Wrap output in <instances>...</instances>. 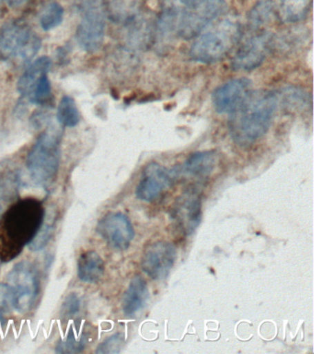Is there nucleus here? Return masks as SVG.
Returning <instances> with one entry per match:
<instances>
[{
  "mask_svg": "<svg viewBox=\"0 0 314 354\" xmlns=\"http://www.w3.org/2000/svg\"><path fill=\"white\" fill-rule=\"evenodd\" d=\"M46 209L37 198L21 199L2 214L0 221V261L9 262L34 240L45 218Z\"/></svg>",
  "mask_w": 314,
  "mask_h": 354,
  "instance_id": "obj_1",
  "label": "nucleus"
},
{
  "mask_svg": "<svg viewBox=\"0 0 314 354\" xmlns=\"http://www.w3.org/2000/svg\"><path fill=\"white\" fill-rule=\"evenodd\" d=\"M278 96L275 91H251L246 99L230 113V134L237 145L247 148L268 131L277 109Z\"/></svg>",
  "mask_w": 314,
  "mask_h": 354,
  "instance_id": "obj_2",
  "label": "nucleus"
},
{
  "mask_svg": "<svg viewBox=\"0 0 314 354\" xmlns=\"http://www.w3.org/2000/svg\"><path fill=\"white\" fill-rule=\"evenodd\" d=\"M241 38V26L233 19H224L194 41L190 55L197 62L211 64L227 57Z\"/></svg>",
  "mask_w": 314,
  "mask_h": 354,
  "instance_id": "obj_3",
  "label": "nucleus"
},
{
  "mask_svg": "<svg viewBox=\"0 0 314 354\" xmlns=\"http://www.w3.org/2000/svg\"><path fill=\"white\" fill-rule=\"evenodd\" d=\"M60 132L49 127L38 137L27 156V168L37 185H48L53 182L60 165Z\"/></svg>",
  "mask_w": 314,
  "mask_h": 354,
  "instance_id": "obj_4",
  "label": "nucleus"
},
{
  "mask_svg": "<svg viewBox=\"0 0 314 354\" xmlns=\"http://www.w3.org/2000/svg\"><path fill=\"white\" fill-rule=\"evenodd\" d=\"M41 47L39 36L23 22H10L0 29V61H31Z\"/></svg>",
  "mask_w": 314,
  "mask_h": 354,
  "instance_id": "obj_5",
  "label": "nucleus"
},
{
  "mask_svg": "<svg viewBox=\"0 0 314 354\" xmlns=\"http://www.w3.org/2000/svg\"><path fill=\"white\" fill-rule=\"evenodd\" d=\"M81 19L76 37L79 46L88 53L98 51L106 35V8L103 0H78Z\"/></svg>",
  "mask_w": 314,
  "mask_h": 354,
  "instance_id": "obj_6",
  "label": "nucleus"
},
{
  "mask_svg": "<svg viewBox=\"0 0 314 354\" xmlns=\"http://www.w3.org/2000/svg\"><path fill=\"white\" fill-rule=\"evenodd\" d=\"M224 0H203L194 7L187 8L178 19L177 33L184 40L198 37L206 26L227 11Z\"/></svg>",
  "mask_w": 314,
  "mask_h": 354,
  "instance_id": "obj_7",
  "label": "nucleus"
},
{
  "mask_svg": "<svg viewBox=\"0 0 314 354\" xmlns=\"http://www.w3.org/2000/svg\"><path fill=\"white\" fill-rule=\"evenodd\" d=\"M14 295V309L26 313L32 308L39 292V277L31 262L18 263L8 276Z\"/></svg>",
  "mask_w": 314,
  "mask_h": 354,
  "instance_id": "obj_8",
  "label": "nucleus"
},
{
  "mask_svg": "<svg viewBox=\"0 0 314 354\" xmlns=\"http://www.w3.org/2000/svg\"><path fill=\"white\" fill-rule=\"evenodd\" d=\"M178 176L179 171L176 169L170 170L155 162L148 163L137 185V198L146 202L157 201L172 187Z\"/></svg>",
  "mask_w": 314,
  "mask_h": 354,
  "instance_id": "obj_9",
  "label": "nucleus"
},
{
  "mask_svg": "<svg viewBox=\"0 0 314 354\" xmlns=\"http://www.w3.org/2000/svg\"><path fill=\"white\" fill-rule=\"evenodd\" d=\"M202 218V201L197 190L189 189L173 204L170 220L176 230L188 236L195 231Z\"/></svg>",
  "mask_w": 314,
  "mask_h": 354,
  "instance_id": "obj_10",
  "label": "nucleus"
},
{
  "mask_svg": "<svg viewBox=\"0 0 314 354\" xmlns=\"http://www.w3.org/2000/svg\"><path fill=\"white\" fill-rule=\"evenodd\" d=\"M177 257V251L173 243L159 241L145 248L141 260L143 271L150 278L161 281L170 273Z\"/></svg>",
  "mask_w": 314,
  "mask_h": 354,
  "instance_id": "obj_11",
  "label": "nucleus"
},
{
  "mask_svg": "<svg viewBox=\"0 0 314 354\" xmlns=\"http://www.w3.org/2000/svg\"><path fill=\"white\" fill-rule=\"evenodd\" d=\"M272 46V36L269 32L256 33L246 39L239 47L233 60L235 71H253L266 59Z\"/></svg>",
  "mask_w": 314,
  "mask_h": 354,
  "instance_id": "obj_12",
  "label": "nucleus"
},
{
  "mask_svg": "<svg viewBox=\"0 0 314 354\" xmlns=\"http://www.w3.org/2000/svg\"><path fill=\"white\" fill-rule=\"evenodd\" d=\"M97 232L109 245L120 251L126 250L135 236L133 225L123 213L106 216L98 223Z\"/></svg>",
  "mask_w": 314,
  "mask_h": 354,
  "instance_id": "obj_13",
  "label": "nucleus"
},
{
  "mask_svg": "<svg viewBox=\"0 0 314 354\" xmlns=\"http://www.w3.org/2000/svg\"><path fill=\"white\" fill-rule=\"evenodd\" d=\"M252 91V82L246 77L228 80L214 91L212 100L219 113H231Z\"/></svg>",
  "mask_w": 314,
  "mask_h": 354,
  "instance_id": "obj_14",
  "label": "nucleus"
},
{
  "mask_svg": "<svg viewBox=\"0 0 314 354\" xmlns=\"http://www.w3.org/2000/svg\"><path fill=\"white\" fill-rule=\"evenodd\" d=\"M219 162V155L214 151L195 152L190 155L183 166L184 173L197 178H206L213 173Z\"/></svg>",
  "mask_w": 314,
  "mask_h": 354,
  "instance_id": "obj_15",
  "label": "nucleus"
},
{
  "mask_svg": "<svg viewBox=\"0 0 314 354\" xmlns=\"http://www.w3.org/2000/svg\"><path fill=\"white\" fill-rule=\"evenodd\" d=\"M148 298L147 282L142 277L132 279L123 298V311L128 317H133L145 306Z\"/></svg>",
  "mask_w": 314,
  "mask_h": 354,
  "instance_id": "obj_16",
  "label": "nucleus"
},
{
  "mask_svg": "<svg viewBox=\"0 0 314 354\" xmlns=\"http://www.w3.org/2000/svg\"><path fill=\"white\" fill-rule=\"evenodd\" d=\"M104 3L111 21L126 24L139 15L143 0H106Z\"/></svg>",
  "mask_w": 314,
  "mask_h": 354,
  "instance_id": "obj_17",
  "label": "nucleus"
},
{
  "mask_svg": "<svg viewBox=\"0 0 314 354\" xmlns=\"http://www.w3.org/2000/svg\"><path fill=\"white\" fill-rule=\"evenodd\" d=\"M52 61L48 57H41L34 61L19 80L17 84L19 93L29 98L41 77L50 71Z\"/></svg>",
  "mask_w": 314,
  "mask_h": 354,
  "instance_id": "obj_18",
  "label": "nucleus"
},
{
  "mask_svg": "<svg viewBox=\"0 0 314 354\" xmlns=\"http://www.w3.org/2000/svg\"><path fill=\"white\" fill-rule=\"evenodd\" d=\"M104 274V260L97 252L87 251L81 254L78 261V276L81 281L97 283Z\"/></svg>",
  "mask_w": 314,
  "mask_h": 354,
  "instance_id": "obj_19",
  "label": "nucleus"
},
{
  "mask_svg": "<svg viewBox=\"0 0 314 354\" xmlns=\"http://www.w3.org/2000/svg\"><path fill=\"white\" fill-rule=\"evenodd\" d=\"M311 0H279L278 17L284 24H296L307 16Z\"/></svg>",
  "mask_w": 314,
  "mask_h": 354,
  "instance_id": "obj_20",
  "label": "nucleus"
},
{
  "mask_svg": "<svg viewBox=\"0 0 314 354\" xmlns=\"http://www.w3.org/2000/svg\"><path fill=\"white\" fill-rule=\"evenodd\" d=\"M19 176L14 171L0 174V216H2L17 198Z\"/></svg>",
  "mask_w": 314,
  "mask_h": 354,
  "instance_id": "obj_21",
  "label": "nucleus"
},
{
  "mask_svg": "<svg viewBox=\"0 0 314 354\" xmlns=\"http://www.w3.org/2000/svg\"><path fill=\"white\" fill-rule=\"evenodd\" d=\"M92 336H89V331L84 329L74 330L73 326L66 335L64 339H59L57 345V353H79L84 351Z\"/></svg>",
  "mask_w": 314,
  "mask_h": 354,
  "instance_id": "obj_22",
  "label": "nucleus"
},
{
  "mask_svg": "<svg viewBox=\"0 0 314 354\" xmlns=\"http://www.w3.org/2000/svg\"><path fill=\"white\" fill-rule=\"evenodd\" d=\"M57 118L59 124L64 127H74L79 123L81 115H79L75 100L72 97L68 95L62 97L57 107Z\"/></svg>",
  "mask_w": 314,
  "mask_h": 354,
  "instance_id": "obj_23",
  "label": "nucleus"
},
{
  "mask_svg": "<svg viewBox=\"0 0 314 354\" xmlns=\"http://www.w3.org/2000/svg\"><path fill=\"white\" fill-rule=\"evenodd\" d=\"M64 8L57 2L49 3L40 16V24L45 30L55 29L61 24Z\"/></svg>",
  "mask_w": 314,
  "mask_h": 354,
  "instance_id": "obj_24",
  "label": "nucleus"
},
{
  "mask_svg": "<svg viewBox=\"0 0 314 354\" xmlns=\"http://www.w3.org/2000/svg\"><path fill=\"white\" fill-rule=\"evenodd\" d=\"M57 218L53 215V213L48 217L43 218L42 225H41L39 231H38L37 235L34 238V240L29 243L30 248L34 251L40 250L43 246L48 243L50 240L55 229V224H56Z\"/></svg>",
  "mask_w": 314,
  "mask_h": 354,
  "instance_id": "obj_25",
  "label": "nucleus"
},
{
  "mask_svg": "<svg viewBox=\"0 0 314 354\" xmlns=\"http://www.w3.org/2000/svg\"><path fill=\"white\" fill-rule=\"evenodd\" d=\"M273 7L269 0H260L249 13V22L253 28L262 26L271 18Z\"/></svg>",
  "mask_w": 314,
  "mask_h": 354,
  "instance_id": "obj_26",
  "label": "nucleus"
},
{
  "mask_svg": "<svg viewBox=\"0 0 314 354\" xmlns=\"http://www.w3.org/2000/svg\"><path fill=\"white\" fill-rule=\"evenodd\" d=\"M52 96V86L48 74L43 75L37 82L31 95L29 96V101L35 104H45L50 100Z\"/></svg>",
  "mask_w": 314,
  "mask_h": 354,
  "instance_id": "obj_27",
  "label": "nucleus"
},
{
  "mask_svg": "<svg viewBox=\"0 0 314 354\" xmlns=\"http://www.w3.org/2000/svg\"><path fill=\"white\" fill-rule=\"evenodd\" d=\"M125 344V339L122 334L117 333L114 336L108 337L103 343L99 345L96 353L99 354H114L119 353Z\"/></svg>",
  "mask_w": 314,
  "mask_h": 354,
  "instance_id": "obj_28",
  "label": "nucleus"
},
{
  "mask_svg": "<svg viewBox=\"0 0 314 354\" xmlns=\"http://www.w3.org/2000/svg\"><path fill=\"white\" fill-rule=\"evenodd\" d=\"M283 97L286 104L291 105L292 107L302 108L308 104L307 94L296 90V88H288L285 91Z\"/></svg>",
  "mask_w": 314,
  "mask_h": 354,
  "instance_id": "obj_29",
  "label": "nucleus"
},
{
  "mask_svg": "<svg viewBox=\"0 0 314 354\" xmlns=\"http://www.w3.org/2000/svg\"><path fill=\"white\" fill-rule=\"evenodd\" d=\"M14 308V295L10 284L0 283V311Z\"/></svg>",
  "mask_w": 314,
  "mask_h": 354,
  "instance_id": "obj_30",
  "label": "nucleus"
},
{
  "mask_svg": "<svg viewBox=\"0 0 314 354\" xmlns=\"http://www.w3.org/2000/svg\"><path fill=\"white\" fill-rule=\"evenodd\" d=\"M81 309V300L75 293L68 295L62 306V315L66 318L73 317Z\"/></svg>",
  "mask_w": 314,
  "mask_h": 354,
  "instance_id": "obj_31",
  "label": "nucleus"
},
{
  "mask_svg": "<svg viewBox=\"0 0 314 354\" xmlns=\"http://www.w3.org/2000/svg\"><path fill=\"white\" fill-rule=\"evenodd\" d=\"M8 5L12 8H19L23 7L29 0H6Z\"/></svg>",
  "mask_w": 314,
  "mask_h": 354,
  "instance_id": "obj_32",
  "label": "nucleus"
},
{
  "mask_svg": "<svg viewBox=\"0 0 314 354\" xmlns=\"http://www.w3.org/2000/svg\"><path fill=\"white\" fill-rule=\"evenodd\" d=\"M181 3L184 6H186L187 8L194 7V6L199 4L200 2H202L203 0H180Z\"/></svg>",
  "mask_w": 314,
  "mask_h": 354,
  "instance_id": "obj_33",
  "label": "nucleus"
},
{
  "mask_svg": "<svg viewBox=\"0 0 314 354\" xmlns=\"http://www.w3.org/2000/svg\"><path fill=\"white\" fill-rule=\"evenodd\" d=\"M1 320H2V317H1V314H0V322H1Z\"/></svg>",
  "mask_w": 314,
  "mask_h": 354,
  "instance_id": "obj_34",
  "label": "nucleus"
}]
</instances>
